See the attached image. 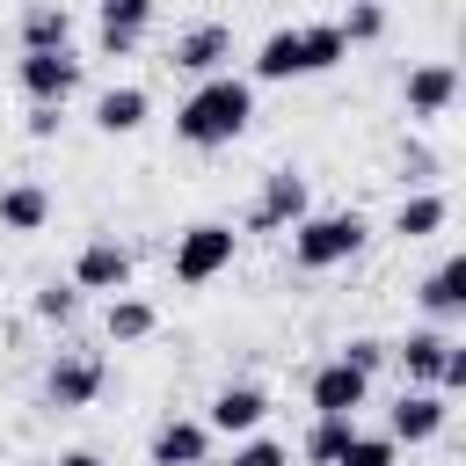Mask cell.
I'll list each match as a JSON object with an SVG mask.
<instances>
[{
  "label": "cell",
  "mask_w": 466,
  "mask_h": 466,
  "mask_svg": "<svg viewBox=\"0 0 466 466\" xmlns=\"http://www.w3.org/2000/svg\"><path fill=\"white\" fill-rule=\"evenodd\" d=\"M444 218H451V197L444 189H408L393 204V233L400 240H430V233H444Z\"/></svg>",
  "instance_id": "obj_20"
},
{
  "label": "cell",
  "mask_w": 466,
  "mask_h": 466,
  "mask_svg": "<svg viewBox=\"0 0 466 466\" xmlns=\"http://www.w3.org/2000/svg\"><path fill=\"white\" fill-rule=\"evenodd\" d=\"M153 29V0H102V15H95V36H102V51H131L138 36Z\"/></svg>",
  "instance_id": "obj_19"
},
{
  "label": "cell",
  "mask_w": 466,
  "mask_h": 466,
  "mask_svg": "<svg viewBox=\"0 0 466 466\" xmlns=\"http://www.w3.org/2000/svg\"><path fill=\"white\" fill-rule=\"evenodd\" d=\"M58 466H109L102 451H58Z\"/></svg>",
  "instance_id": "obj_32"
},
{
  "label": "cell",
  "mask_w": 466,
  "mask_h": 466,
  "mask_svg": "<svg viewBox=\"0 0 466 466\" xmlns=\"http://www.w3.org/2000/svg\"><path fill=\"white\" fill-rule=\"evenodd\" d=\"M415 299H422V328H444V320H459L466 313V255H444L422 284H415Z\"/></svg>",
  "instance_id": "obj_16"
},
{
  "label": "cell",
  "mask_w": 466,
  "mask_h": 466,
  "mask_svg": "<svg viewBox=\"0 0 466 466\" xmlns=\"http://www.w3.org/2000/svg\"><path fill=\"white\" fill-rule=\"evenodd\" d=\"M29 313H36L44 328H73V320H80V291H73L66 277H51V284L29 291Z\"/></svg>",
  "instance_id": "obj_24"
},
{
  "label": "cell",
  "mask_w": 466,
  "mask_h": 466,
  "mask_svg": "<svg viewBox=\"0 0 466 466\" xmlns=\"http://www.w3.org/2000/svg\"><path fill=\"white\" fill-rule=\"evenodd\" d=\"M80 73H87V58H80V51H22V58H15V87H22L29 102H51V109H66V102H73Z\"/></svg>",
  "instance_id": "obj_5"
},
{
  "label": "cell",
  "mask_w": 466,
  "mask_h": 466,
  "mask_svg": "<svg viewBox=\"0 0 466 466\" xmlns=\"http://www.w3.org/2000/svg\"><path fill=\"white\" fill-rule=\"evenodd\" d=\"M400 102H408V116H415V124L444 116V109L459 102V66H451V58H422V66H408Z\"/></svg>",
  "instance_id": "obj_10"
},
{
  "label": "cell",
  "mask_w": 466,
  "mask_h": 466,
  "mask_svg": "<svg viewBox=\"0 0 466 466\" xmlns=\"http://www.w3.org/2000/svg\"><path fill=\"white\" fill-rule=\"evenodd\" d=\"M335 36H342V44H371V36H386V7H379V0L342 7V15H335Z\"/></svg>",
  "instance_id": "obj_26"
},
{
  "label": "cell",
  "mask_w": 466,
  "mask_h": 466,
  "mask_svg": "<svg viewBox=\"0 0 466 466\" xmlns=\"http://www.w3.org/2000/svg\"><path fill=\"white\" fill-rule=\"evenodd\" d=\"M350 437H357V415H313L306 437H299V459H306V466H335Z\"/></svg>",
  "instance_id": "obj_22"
},
{
  "label": "cell",
  "mask_w": 466,
  "mask_h": 466,
  "mask_svg": "<svg viewBox=\"0 0 466 466\" xmlns=\"http://www.w3.org/2000/svg\"><path fill=\"white\" fill-rule=\"evenodd\" d=\"M299 29H306V58H313V73H328V66L350 58V44L335 36V22H299Z\"/></svg>",
  "instance_id": "obj_28"
},
{
  "label": "cell",
  "mask_w": 466,
  "mask_h": 466,
  "mask_svg": "<svg viewBox=\"0 0 466 466\" xmlns=\"http://www.w3.org/2000/svg\"><path fill=\"white\" fill-rule=\"evenodd\" d=\"M335 466H400V444L386 437V430H357L350 444H342V459Z\"/></svg>",
  "instance_id": "obj_25"
},
{
  "label": "cell",
  "mask_w": 466,
  "mask_h": 466,
  "mask_svg": "<svg viewBox=\"0 0 466 466\" xmlns=\"http://www.w3.org/2000/svg\"><path fill=\"white\" fill-rule=\"evenodd\" d=\"M255 124V87H248V73H211V80H197L182 102H175V138L182 146H233L240 131Z\"/></svg>",
  "instance_id": "obj_1"
},
{
  "label": "cell",
  "mask_w": 466,
  "mask_h": 466,
  "mask_svg": "<svg viewBox=\"0 0 466 466\" xmlns=\"http://www.w3.org/2000/svg\"><path fill=\"white\" fill-rule=\"evenodd\" d=\"M146 459H153V466H211V430H204L197 415H167V422L153 430Z\"/></svg>",
  "instance_id": "obj_15"
},
{
  "label": "cell",
  "mask_w": 466,
  "mask_h": 466,
  "mask_svg": "<svg viewBox=\"0 0 466 466\" xmlns=\"http://www.w3.org/2000/svg\"><path fill=\"white\" fill-rule=\"evenodd\" d=\"M22 131H29V138H58V131H66V109H51V102H29Z\"/></svg>",
  "instance_id": "obj_30"
},
{
  "label": "cell",
  "mask_w": 466,
  "mask_h": 466,
  "mask_svg": "<svg viewBox=\"0 0 466 466\" xmlns=\"http://www.w3.org/2000/svg\"><path fill=\"white\" fill-rule=\"evenodd\" d=\"M51 226V189L44 182H7L0 189V233H44Z\"/></svg>",
  "instance_id": "obj_21"
},
{
  "label": "cell",
  "mask_w": 466,
  "mask_h": 466,
  "mask_svg": "<svg viewBox=\"0 0 466 466\" xmlns=\"http://www.w3.org/2000/svg\"><path fill=\"white\" fill-rule=\"evenodd\" d=\"M102 386H109L102 350H58L51 371H44V400H51V408H95Z\"/></svg>",
  "instance_id": "obj_7"
},
{
  "label": "cell",
  "mask_w": 466,
  "mask_h": 466,
  "mask_svg": "<svg viewBox=\"0 0 466 466\" xmlns=\"http://www.w3.org/2000/svg\"><path fill=\"white\" fill-rule=\"evenodd\" d=\"M15 36H22V51H73V7L66 0H29L15 15Z\"/></svg>",
  "instance_id": "obj_17"
},
{
  "label": "cell",
  "mask_w": 466,
  "mask_h": 466,
  "mask_svg": "<svg viewBox=\"0 0 466 466\" xmlns=\"http://www.w3.org/2000/svg\"><path fill=\"white\" fill-rule=\"evenodd\" d=\"M233 255H240V233H233L226 218H197V226H182V233H175V255H167V262H175V284H189V291H197V284L226 277V269H233Z\"/></svg>",
  "instance_id": "obj_3"
},
{
  "label": "cell",
  "mask_w": 466,
  "mask_h": 466,
  "mask_svg": "<svg viewBox=\"0 0 466 466\" xmlns=\"http://www.w3.org/2000/svg\"><path fill=\"white\" fill-rule=\"evenodd\" d=\"M335 364H350V371H364V379H371V371L386 364V342H379V335H350V342L335 350Z\"/></svg>",
  "instance_id": "obj_29"
},
{
  "label": "cell",
  "mask_w": 466,
  "mask_h": 466,
  "mask_svg": "<svg viewBox=\"0 0 466 466\" xmlns=\"http://www.w3.org/2000/svg\"><path fill=\"white\" fill-rule=\"evenodd\" d=\"M444 422H451V400H444V393H408V386H400V400H393V415H386V437H393V444H430Z\"/></svg>",
  "instance_id": "obj_14"
},
{
  "label": "cell",
  "mask_w": 466,
  "mask_h": 466,
  "mask_svg": "<svg viewBox=\"0 0 466 466\" xmlns=\"http://www.w3.org/2000/svg\"><path fill=\"white\" fill-rule=\"evenodd\" d=\"M437 393L451 400V393H466V342H451L444 350V371H437Z\"/></svg>",
  "instance_id": "obj_31"
},
{
  "label": "cell",
  "mask_w": 466,
  "mask_h": 466,
  "mask_svg": "<svg viewBox=\"0 0 466 466\" xmlns=\"http://www.w3.org/2000/svg\"><path fill=\"white\" fill-rule=\"evenodd\" d=\"M66 284H73L80 299H87V291H109V299H124V291H131V248H124L116 233H95V240H80V255H73Z\"/></svg>",
  "instance_id": "obj_6"
},
{
  "label": "cell",
  "mask_w": 466,
  "mask_h": 466,
  "mask_svg": "<svg viewBox=\"0 0 466 466\" xmlns=\"http://www.w3.org/2000/svg\"><path fill=\"white\" fill-rule=\"evenodd\" d=\"M444 350H451V335H444V328H408L400 342H386V357L400 364V379H408V393H437V371H444Z\"/></svg>",
  "instance_id": "obj_11"
},
{
  "label": "cell",
  "mask_w": 466,
  "mask_h": 466,
  "mask_svg": "<svg viewBox=\"0 0 466 466\" xmlns=\"http://www.w3.org/2000/svg\"><path fill=\"white\" fill-rule=\"evenodd\" d=\"M146 116H153V95H146L138 80H116V87L95 95V131H102V138H131Z\"/></svg>",
  "instance_id": "obj_18"
},
{
  "label": "cell",
  "mask_w": 466,
  "mask_h": 466,
  "mask_svg": "<svg viewBox=\"0 0 466 466\" xmlns=\"http://www.w3.org/2000/svg\"><path fill=\"white\" fill-rule=\"evenodd\" d=\"M153 328H160V306H153V299H131V291L109 299V313H102V335H109V342H146Z\"/></svg>",
  "instance_id": "obj_23"
},
{
  "label": "cell",
  "mask_w": 466,
  "mask_h": 466,
  "mask_svg": "<svg viewBox=\"0 0 466 466\" xmlns=\"http://www.w3.org/2000/svg\"><path fill=\"white\" fill-rule=\"evenodd\" d=\"M306 73H313V58H306V29H299V22H284V29H269V36L255 44L248 87H255V80H306Z\"/></svg>",
  "instance_id": "obj_12"
},
{
  "label": "cell",
  "mask_w": 466,
  "mask_h": 466,
  "mask_svg": "<svg viewBox=\"0 0 466 466\" xmlns=\"http://www.w3.org/2000/svg\"><path fill=\"white\" fill-rule=\"evenodd\" d=\"M226 466H291V444L284 437H269V430H255V437H240L233 444V459Z\"/></svg>",
  "instance_id": "obj_27"
},
{
  "label": "cell",
  "mask_w": 466,
  "mask_h": 466,
  "mask_svg": "<svg viewBox=\"0 0 466 466\" xmlns=\"http://www.w3.org/2000/svg\"><path fill=\"white\" fill-rule=\"evenodd\" d=\"M306 400H313V415H357V408L371 400V379L328 357V364H320V371L306 379Z\"/></svg>",
  "instance_id": "obj_13"
},
{
  "label": "cell",
  "mask_w": 466,
  "mask_h": 466,
  "mask_svg": "<svg viewBox=\"0 0 466 466\" xmlns=\"http://www.w3.org/2000/svg\"><path fill=\"white\" fill-rule=\"evenodd\" d=\"M226 58H233V29H226V22H189V29H175V44H167V66L189 73V80L226 73Z\"/></svg>",
  "instance_id": "obj_8"
},
{
  "label": "cell",
  "mask_w": 466,
  "mask_h": 466,
  "mask_svg": "<svg viewBox=\"0 0 466 466\" xmlns=\"http://www.w3.org/2000/svg\"><path fill=\"white\" fill-rule=\"evenodd\" d=\"M197 422H204L211 437H233V444H240V437H255V430L269 422V393H262V386H218Z\"/></svg>",
  "instance_id": "obj_9"
},
{
  "label": "cell",
  "mask_w": 466,
  "mask_h": 466,
  "mask_svg": "<svg viewBox=\"0 0 466 466\" xmlns=\"http://www.w3.org/2000/svg\"><path fill=\"white\" fill-rule=\"evenodd\" d=\"M364 240H371L364 211H306L291 226V269H342L364 255Z\"/></svg>",
  "instance_id": "obj_2"
},
{
  "label": "cell",
  "mask_w": 466,
  "mask_h": 466,
  "mask_svg": "<svg viewBox=\"0 0 466 466\" xmlns=\"http://www.w3.org/2000/svg\"><path fill=\"white\" fill-rule=\"evenodd\" d=\"M306 211H313L306 175H299V167H269L262 189H255V204H248V218H240V233H291Z\"/></svg>",
  "instance_id": "obj_4"
}]
</instances>
